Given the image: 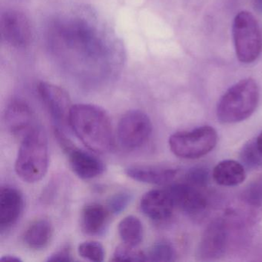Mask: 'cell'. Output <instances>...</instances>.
<instances>
[{"mask_svg": "<svg viewBox=\"0 0 262 262\" xmlns=\"http://www.w3.org/2000/svg\"><path fill=\"white\" fill-rule=\"evenodd\" d=\"M53 235V227L47 219L33 222L24 234V242L32 249L45 248L50 243Z\"/></svg>", "mask_w": 262, "mask_h": 262, "instance_id": "cell-19", "label": "cell"}, {"mask_svg": "<svg viewBox=\"0 0 262 262\" xmlns=\"http://www.w3.org/2000/svg\"><path fill=\"white\" fill-rule=\"evenodd\" d=\"M68 123L90 151L104 154L113 150V126L108 114L102 108L90 104L73 105Z\"/></svg>", "mask_w": 262, "mask_h": 262, "instance_id": "cell-1", "label": "cell"}, {"mask_svg": "<svg viewBox=\"0 0 262 262\" xmlns=\"http://www.w3.org/2000/svg\"><path fill=\"white\" fill-rule=\"evenodd\" d=\"M253 6H254V10L257 13L262 14V0H252Z\"/></svg>", "mask_w": 262, "mask_h": 262, "instance_id": "cell-29", "label": "cell"}, {"mask_svg": "<svg viewBox=\"0 0 262 262\" xmlns=\"http://www.w3.org/2000/svg\"><path fill=\"white\" fill-rule=\"evenodd\" d=\"M209 181V172L204 167H193L185 174V182L196 187L203 188L206 186Z\"/></svg>", "mask_w": 262, "mask_h": 262, "instance_id": "cell-26", "label": "cell"}, {"mask_svg": "<svg viewBox=\"0 0 262 262\" xmlns=\"http://www.w3.org/2000/svg\"><path fill=\"white\" fill-rule=\"evenodd\" d=\"M6 126L15 136L24 138L35 127V116L30 107L24 101L13 100L6 110Z\"/></svg>", "mask_w": 262, "mask_h": 262, "instance_id": "cell-14", "label": "cell"}, {"mask_svg": "<svg viewBox=\"0 0 262 262\" xmlns=\"http://www.w3.org/2000/svg\"><path fill=\"white\" fill-rule=\"evenodd\" d=\"M152 133L149 117L140 110H131L119 121L118 140L124 149L134 151L143 146Z\"/></svg>", "mask_w": 262, "mask_h": 262, "instance_id": "cell-7", "label": "cell"}, {"mask_svg": "<svg viewBox=\"0 0 262 262\" xmlns=\"http://www.w3.org/2000/svg\"><path fill=\"white\" fill-rule=\"evenodd\" d=\"M49 166V147L47 136L41 127L36 126L23 138L15 163L18 177L28 183L39 182Z\"/></svg>", "mask_w": 262, "mask_h": 262, "instance_id": "cell-3", "label": "cell"}, {"mask_svg": "<svg viewBox=\"0 0 262 262\" xmlns=\"http://www.w3.org/2000/svg\"><path fill=\"white\" fill-rule=\"evenodd\" d=\"M110 210L99 204H91L82 210L81 227L88 235L96 236L102 234L108 224Z\"/></svg>", "mask_w": 262, "mask_h": 262, "instance_id": "cell-17", "label": "cell"}, {"mask_svg": "<svg viewBox=\"0 0 262 262\" xmlns=\"http://www.w3.org/2000/svg\"><path fill=\"white\" fill-rule=\"evenodd\" d=\"M24 208L23 194L12 186L0 189V229H10L19 220Z\"/></svg>", "mask_w": 262, "mask_h": 262, "instance_id": "cell-15", "label": "cell"}, {"mask_svg": "<svg viewBox=\"0 0 262 262\" xmlns=\"http://www.w3.org/2000/svg\"><path fill=\"white\" fill-rule=\"evenodd\" d=\"M214 182L222 186H237L246 179L245 166L234 160H224L217 163L212 171Z\"/></svg>", "mask_w": 262, "mask_h": 262, "instance_id": "cell-18", "label": "cell"}, {"mask_svg": "<svg viewBox=\"0 0 262 262\" xmlns=\"http://www.w3.org/2000/svg\"><path fill=\"white\" fill-rule=\"evenodd\" d=\"M78 252L81 257L91 261L101 262L105 257V251L100 243L89 241L79 245Z\"/></svg>", "mask_w": 262, "mask_h": 262, "instance_id": "cell-25", "label": "cell"}, {"mask_svg": "<svg viewBox=\"0 0 262 262\" xmlns=\"http://www.w3.org/2000/svg\"><path fill=\"white\" fill-rule=\"evenodd\" d=\"M244 203L252 208L262 207V176L250 182L242 193Z\"/></svg>", "mask_w": 262, "mask_h": 262, "instance_id": "cell-21", "label": "cell"}, {"mask_svg": "<svg viewBox=\"0 0 262 262\" xmlns=\"http://www.w3.org/2000/svg\"><path fill=\"white\" fill-rule=\"evenodd\" d=\"M172 194L176 208L191 216L198 217L205 213L208 202L199 188L189 184H176L168 188Z\"/></svg>", "mask_w": 262, "mask_h": 262, "instance_id": "cell-13", "label": "cell"}, {"mask_svg": "<svg viewBox=\"0 0 262 262\" xmlns=\"http://www.w3.org/2000/svg\"><path fill=\"white\" fill-rule=\"evenodd\" d=\"M148 261H172L176 257L174 248L168 242L155 244L146 253Z\"/></svg>", "mask_w": 262, "mask_h": 262, "instance_id": "cell-24", "label": "cell"}, {"mask_svg": "<svg viewBox=\"0 0 262 262\" xmlns=\"http://www.w3.org/2000/svg\"><path fill=\"white\" fill-rule=\"evenodd\" d=\"M119 236L124 243L131 246H138L143 238V226L136 216L124 217L119 225Z\"/></svg>", "mask_w": 262, "mask_h": 262, "instance_id": "cell-20", "label": "cell"}, {"mask_svg": "<svg viewBox=\"0 0 262 262\" xmlns=\"http://www.w3.org/2000/svg\"><path fill=\"white\" fill-rule=\"evenodd\" d=\"M256 145H257V149L260 151L262 156V132L258 135L255 140Z\"/></svg>", "mask_w": 262, "mask_h": 262, "instance_id": "cell-31", "label": "cell"}, {"mask_svg": "<svg viewBox=\"0 0 262 262\" xmlns=\"http://www.w3.org/2000/svg\"><path fill=\"white\" fill-rule=\"evenodd\" d=\"M56 38L77 57L90 62H103L110 56L104 36L92 24L81 19H64L55 28Z\"/></svg>", "mask_w": 262, "mask_h": 262, "instance_id": "cell-2", "label": "cell"}, {"mask_svg": "<svg viewBox=\"0 0 262 262\" xmlns=\"http://www.w3.org/2000/svg\"><path fill=\"white\" fill-rule=\"evenodd\" d=\"M259 88L251 79H242L230 87L221 97L216 110L222 123L234 124L249 118L259 102Z\"/></svg>", "mask_w": 262, "mask_h": 262, "instance_id": "cell-4", "label": "cell"}, {"mask_svg": "<svg viewBox=\"0 0 262 262\" xmlns=\"http://www.w3.org/2000/svg\"><path fill=\"white\" fill-rule=\"evenodd\" d=\"M112 260L114 261H147L146 253L137 249L136 246L124 244L116 248Z\"/></svg>", "mask_w": 262, "mask_h": 262, "instance_id": "cell-23", "label": "cell"}, {"mask_svg": "<svg viewBox=\"0 0 262 262\" xmlns=\"http://www.w3.org/2000/svg\"><path fill=\"white\" fill-rule=\"evenodd\" d=\"M49 261H72L71 251L70 247L63 246L60 249L57 250L49 257Z\"/></svg>", "mask_w": 262, "mask_h": 262, "instance_id": "cell-28", "label": "cell"}, {"mask_svg": "<svg viewBox=\"0 0 262 262\" xmlns=\"http://www.w3.org/2000/svg\"><path fill=\"white\" fill-rule=\"evenodd\" d=\"M240 158L244 166L250 169L262 167V156L257 149L255 141H250L242 147Z\"/></svg>", "mask_w": 262, "mask_h": 262, "instance_id": "cell-22", "label": "cell"}, {"mask_svg": "<svg viewBox=\"0 0 262 262\" xmlns=\"http://www.w3.org/2000/svg\"><path fill=\"white\" fill-rule=\"evenodd\" d=\"M179 170L169 167L156 165H132L125 173L133 180L151 185H166L174 181Z\"/></svg>", "mask_w": 262, "mask_h": 262, "instance_id": "cell-16", "label": "cell"}, {"mask_svg": "<svg viewBox=\"0 0 262 262\" xmlns=\"http://www.w3.org/2000/svg\"><path fill=\"white\" fill-rule=\"evenodd\" d=\"M228 245V228L222 219L212 221L205 228L197 250L201 260H214L225 254Z\"/></svg>", "mask_w": 262, "mask_h": 262, "instance_id": "cell-10", "label": "cell"}, {"mask_svg": "<svg viewBox=\"0 0 262 262\" xmlns=\"http://www.w3.org/2000/svg\"><path fill=\"white\" fill-rule=\"evenodd\" d=\"M0 33L3 40L8 45L14 48H25L31 42V24L22 12L7 10L0 18Z\"/></svg>", "mask_w": 262, "mask_h": 262, "instance_id": "cell-9", "label": "cell"}, {"mask_svg": "<svg viewBox=\"0 0 262 262\" xmlns=\"http://www.w3.org/2000/svg\"><path fill=\"white\" fill-rule=\"evenodd\" d=\"M217 142L216 130L209 125L190 131L178 132L170 136L168 144L173 154L185 159L202 157L214 149Z\"/></svg>", "mask_w": 262, "mask_h": 262, "instance_id": "cell-6", "label": "cell"}, {"mask_svg": "<svg viewBox=\"0 0 262 262\" xmlns=\"http://www.w3.org/2000/svg\"><path fill=\"white\" fill-rule=\"evenodd\" d=\"M132 200V195L128 192H119L114 194L108 201V209L112 214H119L128 206Z\"/></svg>", "mask_w": 262, "mask_h": 262, "instance_id": "cell-27", "label": "cell"}, {"mask_svg": "<svg viewBox=\"0 0 262 262\" xmlns=\"http://www.w3.org/2000/svg\"><path fill=\"white\" fill-rule=\"evenodd\" d=\"M38 92L54 122L60 125L68 122L73 106L68 93L61 87L46 82L38 85Z\"/></svg>", "mask_w": 262, "mask_h": 262, "instance_id": "cell-11", "label": "cell"}, {"mask_svg": "<svg viewBox=\"0 0 262 262\" xmlns=\"http://www.w3.org/2000/svg\"><path fill=\"white\" fill-rule=\"evenodd\" d=\"M1 261H21V259L19 257H16L14 255H5L0 259Z\"/></svg>", "mask_w": 262, "mask_h": 262, "instance_id": "cell-30", "label": "cell"}, {"mask_svg": "<svg viewBox=\"0 0 262 262\" xmlns=\"http://www.w3.org/2000/svg\"><path fill=\"white\" fill-rule=\"evenodd\" d=\"M142 212L155 222H164L172 215L176 208L169 189L151 190L144 194L140 202Z\"/></svg>", "mask_w": 262, "mask_h": 262, "instance_id": "cell-12", "label": "cell"}, {"mask_svg": "<svg viewBox=\"0 0 262 262\" xmlns=\"http://www.w3.org/2000/svg\"><path fill=\"white\" fill-rule=\"evenodd\" d=\"M236 56L242 63L254 62L262 51V32L254 16L242 11L234 17L232 25Z\"/></svg>", "mask_w": 262, "mask_h": 262, "instance_id": "cell-5", "label": "cell"}, {"mask_svg": "<svg viewBox=\"0 0 262 262\" xmlns=\"http://www.w3.org/2000/svg\"><path fill=\"white\" fill-rule=\"evenodd\" d=\"M56 138L67 153L69 162L75 174L82 179L89 180L101 176L105 171L103 162L91 153L76 148L69 139L56 128Z\"/></svg>", "mask_w": 262, "mask_h": 262, "instance_id": "cell-8", "label": "cell"}]
</instances>
